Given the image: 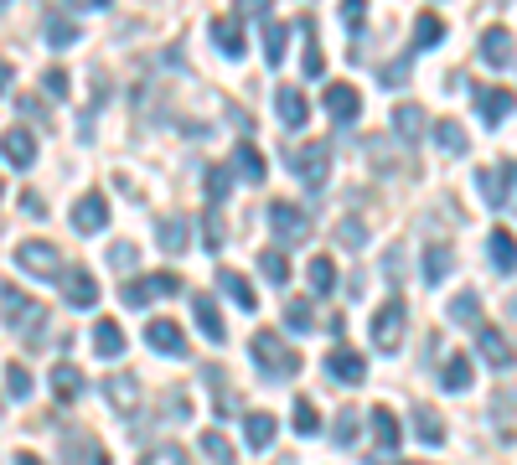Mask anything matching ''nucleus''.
<instances>
[{"label":"nucleus","instance_id":"f257e3e1","mask_svg":"<svg viewBox=\"0 0 517 465\" xmlns=\"http://www.w3.org/2000/svg\"><path fill=\"white\" fill-rule=\"evenodd\" d=\"M249 357H254V367H259L264 383H280V378H295V372H300V352L285 347L280 331H254Z\"/></svg>","mask_w":517,"mask_h":465},{"label":"nucleus","instance_id":"f03ea898","mask_svg":"<svg viewBox=\"0 0 517 465\" xmlns=\"http://www.w3.org/2000/svg\"><path fill=\"white\" fill-rule=\"evenodd\" d=\"M285 161H290V171L300 176L316 192V186L326 181V171H331V145L326 140H311V145H285Z\"/></svg>","mask_w":517,"mask_h":465},{"label":"nucleus","instance_id":"7ed1b4c3","mask_svg":"<svg viewBox=\"0 0 517 465\" xmlns=\"http://www.w3.org/2000/svg\"><path fill=\"white\" fill-rule=\"evenodd\" d=\"M404 321H409L404 295H388V300H383V310L373 316V347H378V352H399V341H404Z\"/></svg>","mask_w":517,"mask_h":465},{"label":"nucleus","instance_id":"20e7f679","mask_svg":"<svg viewBox=\"0 0 517 465\" xmlns=\"http://www.w3.org/2000/svg\"><path fill=\"white\" fill-rule=\"evenodd\" d=\"M57 285H63V300H68L73 310L99 305V279L88 274L83 264H63V274H57Z\"/></svg>","mask_w":517,"mask_h":465},{"label":"nucleus","instance_id":"39448f33","mask_svg":"<svg viewBox=\"0 0 517 465\" xmlns=\"http://www.w3.org/2000/svg\"><path fill=\"white\" fill-rule=\"evenodd\" d=\"M176 290H181V279H176L171 269H161V274H140V279H130V285H125V305L140 310V305L161 300V295H176Z\"/></svg>","mask_w":517,"mask_h":465},{"label":"nucleus","instance_id":"423d86ee","mask_svg":"<svg viewBox=\"0 0 517 465\" xmlns=\"http://www.w3.org/2000/svg\"><path fill=\"white\" fill-rule=\"evenodd\" d=\"M269 228H275L280 243H306L311 238V217L290 207V202H269Z\"/></svg>","mask_w":517,"mask_h":465},{"label":"nucleus","instance_id":"0eeeda50","mask_svg":"<svg viewBox=\"0 0 517 465\" xmlns=\"http://www.w3.org/2000/svg\"><path fill=\"white\" fill-rule=\"evenodd\" d=\"M16 264H21L26 274H37V279H57V274H63L57 248H52V243H37V238H26V243L16 248Z\"/></svg>","mask_w":517,"mask_h":465},{"label":"nucleus","instance_id":"6e6552de","mask_svg":"<svg viewBox=\"0 0 517 465\" xmlns=\"http://www.w3.org/2000/svg\"><path fill=\"white\" fill-rule=\"evenodd\" d=\"M0 161H6L11 171H32V161H37V135L26 130V124L6 130V135H0Z\"/></svg>","mask_w":517,"mask_h":465},{"label":"nucleus","instance_id":"1a4fd4ad","mask_svg":"<svg viewBox=\"0 0 517 465\" xmlns=\"http://www.w3.org/2000/svg\"><path fill=\"white\" fill-rule=\"evenodd\" d=\"M476 186H481V197L492 202V212H507L512 207V161L476 171Z\"/></svg>","mask_w":517,"mask_h":465},{"label":"nucleus","instance_id":"9d476101","mask_svg":"<svg viewBox=\"0 0 517 465\" xmlns=\"http://www.w3.org/2000/svg\"><path fill=\"white\" fill-rule=\"evenodd\" d=\"M326 378H337V383L357 388L362 378H368V357L352 352V347H331V352H326Z\"/></svg>","mask_w":517,"mask_h":465},{"label":"nucleus","instance_id":"9b49d317","mask_svg":"<svg viewBox=\"0 0 517 465\" xmlns=\"http://www.w3.org/2000/svg\"><path fill=\"white\" fill-rule=\"evenodd\" d=\"M476 114L492 124V130H502V124L512 119V88H476Z\"/></svg>","mask_w":517,"mask_h":465},{"label":"nucleus","instance_id":"f8f14e48","mask_svg":"<svg viewBox=\"0 0 517 465\" xmlns=\"http://www.w3.org/2000/svg\"><path fill=\"white\" fill-rule=\"evenodd\" d=\"M73 228H78L83 238L109 228V202H104V192H88V197H78V207H73Z\"/></svg>","mask_w":517,"mask_h":465},{"label":"nucleus","instance_id":"ddd939ff","mask_svg":"<svg viewBox=\"0 0 517 465\" xmlns=\"http://www.w3.org/2000/svg\"><path fill=\"white\" fill-rule=\"evenodd\" d=\"M326 114L337 119V124H352L357 114H362V93L352 88V83H326Z\"/></svg>","mask_w":517,"mask_h":465},{"label":"nucleus","instance_id":"4468645a","mask_svg":"<svg viewBox=\"0 0 517 465\" xmlns=\"http://www.w3.org/2000/svg\"><path fill=\"white\" fill-rule=\"evenodd\" d=\"M42 31H47V42H52L57 52L78 42V21H73L68 6H47V11H42Z\"/></svg>","mask_w":517,"mask_h":465},{"label":"nucleus","instance_id":"2eb2a0df","mask_svg":"<svg viewBox=\"0 0 517 465\" xmlns=\"http://www.w3.org/2000/svg\"><path fill=\"white\" fill-rule=\"evenodd\" d=\"M145 341H150V352H161V357H187V336H181L176 321H150Z\"/></svg>","mask_w":517,"mask_h":465},{"label":"nucleus","instance_id":"dca6fc26","mask_svg":"<svg viewBox=\"0 0 517 465\" xmlns=\"http://www.w3.org/2000/svg\"><path fill=\"white\" fill-rule=\"evenodd\" d=\"M207 31H212V42L223 47V57H243V47H249L243 42V21L238 16H212Z\"/></svg>","mask_w":517,"mask_h":465},{"label":"nucleus","instance_id":"f3484780","mask_svg":"<svg viewBox=\"0 0 517 465\" xmlns=\"http://www.w3.org/2000/svg\"><path fill=\"white\" fill-rule=\"evenodd\" d=\"M228 176H238V181H249V186H259L269 171H264V155H259V145H249L243 140L238 150H233V166H228Z\"/></svg>","mask_w":517,"mask_h":465},{"label":"nucleus","instance_id":"a211bd4d","mask_svg":"<svg viewBox=\"0 0 517 465\" xmlns=\"http://www.w3.org/2000/svg\"><path fill=\"white\" fill-rule=\"evenodd\" d=\"M476 347H481V357L492 362V367H512V341H507V331H497V326H481L476 331Z\"/></svg>","mask_w":517,"mask_h":465},{"label":"nucleus","instance_id":"6ab92c4d","mask_svg":"<svg viewBox=\"0 0 517 465\" xmlns=\"http://www.w3.org/2000/svg\"><path fill=\"white\" fill-rule=\"evenodd\" d=\"M192 316H197V326H202L207 341H228L223 310H218V300H212V295H197V300H192Z\"/></svg>","mask_w":517,"mask_h":465},{"label":"nucleus","instance_id":"aec40b11","mask_svg":"<svg viewBox=\"0 0 517 465\" xmlns=\"http://www.w3.org/2000/svg\"><path fill=\"white\" fill-rule=\"evenodd\" d=\"M481 57L492 62L497 73H507V68H512V31H507V26L486 31V37H481Z\"/></svg>","mask_w":517,"mask_h":465},{"label":"nucleus","instance_id":"412c9836","mask_svg":"<svg viewBox=\"0 0 517 465\" xmlns=\"http://www.w3.org/2000/svg\"><path fill=\"white\" fill-rule=\"evenodd\" d=\"M218 290L233 300V305H243V310H259V295H254V285L243 279L238 269H218Z\"/></svg>","mask_w":517,"mask_h":465},{"label":"nucleus","instance_id":"4be33fe9","mask_svg":"<svg viewBox=\"0 0 517 465\" xmlns=\"http://www.w3.org/2000/svg\"><path fill=\"white\" fill-rule=\"evenodd\" d=\"M104 393H109V403H114L119 414H135V403H140V383L135 378L114 372V378H104Z\"/></svg>","mask_w":517,"mask_h":465},{"label":"nucleus","instance_id":"5701e85b","mask_svg":"<svg viewBox=\"0 0 517 465\" xmlns=\"http://www.w3.org/2000/svg\"><path fill=\"white\" fill-rule=\"evenodd\" d=\"M275 109H280V119L290 124V130H300V124L311 119V104H306V93H300V88H280L275 93Z\"/></svg>","mask_w":517,"mask_h":465},{"label":"nucleus","instance_id":"b1692460","mask_svg":"<svg viewBox=\"0 0 517 465\" xmlns=\"http://www.w3.org/2000/svg\"><path fill=\"white\" fill-rule=\"evenodd\" d=\"M440 388H445V393H466V388H471V357H466V352H450V357H445Z\"/></svg>","mask_w":517,"mask_h":465},{"label":"nucleus","instance_id":"393cba45","mask_svg":"<svg viewBox=\"0 0 517 465\" xmlns=\"http://www.w3.org/2000/svg\"><path fill=\"white\" fill-rule=\"evenodd\" d=\"M368 424H373V440L383 445V465H388V455L399 450V434H404V429H399V419H393L388 409H373V414H368Z\"/></svg>","mask_w":517,"mask_h":465},{"label":"nucleus","instance_id":"a878e982","mask_svg":"<svg viewBox=\"0 0 517 465\" xmlns=\"http://www.w3.org/2000/svg\"><path fill=\"white\" fill-rule=\"evenodd\" d=\"M52 393H57V403H78V393H83V372H78L73 362H57V367H52Z\"/></svg>","mask_w":517,"mask_h":465},{"label":"nucleus","instance_id":"bb28decb","mask_svg":"<svg viewBox=\"0 0 517 465\" xmlns=\"http://www.w3.org/2000/svg\"><path fill=\"white\" fill-rule=\"evenodd\" d=\"M275 414H249V419H243V440H249V450H269V445H275Z\"/></svg>","mask_w":517,"mask_h":465},{"label":"nucleus","instance_id":"cd10ccee","mask_svg":"<svg viewBox=\"0 0 517 465\" xmlns=\"http://www.w3.org/2000/svg\"><path fill=\"white\" fill-rule=\"evenodd\" d=\"M440 37H445V21H440L435 11H419V21H414V47H409V52H430V47H440Z\"/></svg>","mask_w":517,"mask_h":465},{"label":"nucleus","instance_id":"c85d7f7f","mask_svg":"<svg viewBox=\"0 0 517 465\" xmlns=\"http://www.w3.org/2000/svg\"><path fill=\"white\" fill-rule=\"evenodd\" d=\"M285 42H290V26L269 16L264 21V57H269V68H280V62H285Z\"/></svg>","mask_w":517,"mask_h":465},{"label":"nucleus","instance_id":"c756f323","mask_svg":"<svg viewBox=\"0 0 517 465\" xmlns=\"http://www.w3.org/2000/svg\"><path fill=\"white\" fill-rule=\"evenodd\" d=\"M424 124H430V114H424L419 104H399V109H393V130H399L404 140H419Z\"/></svg>","mask_w":517,"mask_h":465},{"label":"nucleus","instance_id":"7c9ffc66","mask_svg":"<svg viewBox=\"0 0 517 465\" xmlns=\"http://www.w3.org/2000/svg\"><path fill=\"white\" fill-rule=\"evenodd\" d=\"M435 145H440L445 155H466V150H471L466 130H461V124H455V119H440V124H435Z\"/></svg>","mask_w":517,"mask_h":465},{"label":"nucleus","instance_id":"2f4dec72","mask_svg":"<svg viewBox=\"0 0 517 465\" xmlns=\"http://www.w3.org/2000/svg\"><path fill=\"white\" fill-rule=\"evenodd\" d=\"M259 274L269 279V285H290V259H285V248H264V254H259Z\"/></svg>","mask_w":517,"mask_h":465},{"label":"nucleus","instance_id":"473e14b6","mask_svg":"<svg viewBox=\"0 0 517 465\" xmlns=\"http://www.w3.org/2000/svg\"><path fill=\"white\" fill-rule=\"evenodd\" d=\"M94 352L99 357H119V352H125V331H119V321H99L94 326Z\"/></svg>","mask_w":517,"mask_h":465},{"label":"nucleus","instance_id":"72a5a7b5","mask_svg":"<svg viewBox=\"0 0 517 465\" xmlns=\"http://www.w3.org/2000/svg\"><path fill=\"white\" fill-rule=\"evenodd\" d=\"M156 238H161L166 254H181V248H187V217H161V223H156Z\"/></svg>","mask_w":517,"mask_h":465},{"label":"nucleus","instance_id":"f704fd0d","mask_svg":"<svg viewBox=\"0 0 517 465\" xmlns=\"http://www.w3.org/2000/svg\"><path fill=\"white\" fill-rule=\"evenodd\" d=\"M486 254H492L497 274L507 279V274H512V233H507V228H492V238H486Z\"/></svg>","mask_w":517,"mask_h":465},{"label":"nucleus","instance_id":"c9c22d12","mask_svg":"<svg viewBox=\"0 0 517 465\" xmlns=\"http://www.w3.org/2000/svg\"><path fill=\"white\" fill-rule=\"evenodd\" d=\"M450 321L455 326H481V295H471V290H461L450 300Z\"/></svg>","mask_w":517,"mask_h":465},{"label":"nucleus","instance_id":"e433bc0d","mask_svg":"<svg viewBox=\"0 0 517 465\" xmlns=\"http://www.w3.org/2000/svg\"><path fill=\"white\" fill-rule=\"evenodd\" d=\"M414 434L424 445H445V424H440L435 409H414Z\"/></svg>","mask_w":517,"mask_h":465},{"label":"nucleus","instance_id":"4c0bfd02","mask_svg":"<svg viewBox=\"0 0 517 465\" xmlns=\"http://www.w3.org/2000/svg\"><path fill=\"white\" fill-rule=\"evenodd\" d=\"M337 279H342V274H337V264H331L326 254L311 259V290H316V295H331V290H337Z\"/></svg>","mask_w":517,"mask_h":465},{"label":"nucleus","instance_id":"58836bf2","mask_svg":"<svg viewBox=\"0 0 517 465\" xmlns=\"http://www.w3.org/2000/svg\"><path fill=\"white\" fill-rule=\"evenodd\" d=\"M311 321H316V316H311V300H306V295L285 300V326H290V331H300V336H306V331H311Z\"/></svg>","mask_w":517,"mask_h":465},{"label":"nucleus","instance_id":"ea45409f","mask_svg":"<svg viewBox=\"0 0 517 465\" xmlns=\"http://www.w3.org/2000/svg\"><path fill=\"white\" fill-rule=\"evenodd\" d=\"M450 274V248H424V279H430V285H440V279Z\"/></svg>","mask_w":517,"mask_h":465},{"label":"nucleus","instance_id":"a19ab883","mask_svg":"<svg viewBox=\"0 0 517 465\" xmlns=\"http://www.w3.org/2000/svg\"><path fill=\"white\" fill-rule=\"evenodd\" d=\"M202 455H207L212 465H233V445L223 440L218 429H207V434H202Z\"/></svg>","mask_w":517,"mask_h":465},{"label":"nucleus","instance_id":"79ce46f5","mask_svg":"<svg viewBox=\"0 0 517 465\" xmlns=\"http://www.w3.org/2000/svg\"><path fill=\"white\" fill-rule=\"evenodd\" d=\"M0 310H6V321L16 326V321L26 316V310H32V300H26V295H21L16 285H0Z\"/></svg>","mask_w":517,"mask_h":465},{"label":"nucleus","instance_id":"37998d69","mask_svg":"<svg viewBox=\"0 0 517 465\" xmlns=\"http://www.w3.org/2000/svg\"><path fill=\"white\" fill-rule=\"evenodd\" d=\"M228 186H233L228 166H207V202H212V207H218V202L228 197Z\"/></svg>","mask_w":517,"mask_h":465},{"label":"nucleus","instance_id":"c03bdc74","mask_svg":"<svg viewBox=\"0 0 517 465\" xmlns=\"http://www.w3.org/2000/svg\"><path fill=\"white\" fill-rule=\"evenodd\" d=\"M109 269H119V274H135V269H140L135 243H114V248H109Z\"/></svg>","mask_w":517,"mask_h":465},{"label":"nucleus","instance_id":"a18cd8bd","mask_svg":"<svg viewBox=\"0 0 517 465\" xmlns=\"http://www.w3.org/2000/svg\"><path fill=\"white\" fill-rule=\"evenodd\" d=\"M321 429V414L311 398H295V434H316Z\"/></svg>","mask_w":517,"mask_h":465},{"label":"nucleus","instance_id":"49530a36","mask_svg":"<svg viewBox=\"0 0 517 465\" xmlns=\"http://www.w3.org/2000/svg\"><path fill=\"white\" fill-rule=\"evenodd\" d=\"M6 393H11V398H32V372H26L21 362L6 367Z\"/></svg>","mask_w":517,"mask_h":465},{"label":"nucleus","instance_id":"de8ad7c7","mask_svg":"<svg viewBox=\"0 0 517 465\" xmlns=\"http://www.w3.org/2000/svg\"><path fill=\"white\" fill-rule=\"evenodd\" d=\"M331 440H337V445H352V440H357V414H352V409L337 414V429H331Z\"/></svg>","mask_w":517,"mask_h":465},{"label":"nucleus","instance_id":"09e8293b","mask_svg":"<svg viewBox=\"0 0 517 465\" xmlns=\"http://www.w3.org/2000/svg\"><path fill=\"white\" fill-rule=\"evenodd\" d=\"M409 68H414V52H404V57H399V62H388V68H383V83H388V88H399V83H404V73H409Z\"/></svg>","mask_w":517,"mask_h":465},{"label":"nucleus","instance_id":"8fccbe9b","mask_svg":"<svg viewBox=\"0 0 517 465\" xmlns=\"http://www.w3.org/2000/svg\"><path fill=\"white\" fill-rule=\"evenodd\" d=\"M202 238H207V248H223V223H218V212L202 217Z\"/></svg>","mask_w":517,"mask_h":465},{"label":"nucleus","instance_id":"3c124183","mask_svg":"<svg viewBox=\"0 0 517 465\" xmlns=\"http://www.w3.org/2000/svg\"><path fill=\"white\" fill-rule=\"evenodd\" d=\"M47 93H52V99H68V73H63V68L47 73Z\"/></svg>","mask_w":517,"mask_h":465},{"label":"nucleus","instance_id":"603ef678","mask_svg":"<svg viewBox=\"0 0 517 465\" xmlns=\"http://www.w3.org/2000/svg\"><path fill=\"white\" fill-rule=\"evenodd\" d=\"M337 233H342V243H362V238H368V233H362V223H357V217H347V223H342Z\"/></svg>","mask_w":517,"mask_h":465},{"label":"nucleus","instance_id":"864d4df0","mask_svg":"<svg viewBox=\"0 0 517 465\" xmlns=\"http://www.w3.org/2000/svg\"><path fill=\"white\" fill-rule=\"evenodd\" d=\"M21 207H26V217H42V212H47V202H42L37 192H26V197H21Z\"/></svg>","mask_w":517,"mask_h":465},{"label":"nucleus","instance_id":"5fc2aeb1","mask_svg":"<svg viewBox=\"0 0 517 465\" xmlns=\"http://www.w3.org/2000/svg\"><path fill=\"white\" fill-rule=\"evenodd\" d=\"M11 83H16V68H11V62H0V93H11Z\"/></svg>","mask_w":517,"mask_h":465},{"label":"nucleus","instance_id":"6e6d98bb","mask_svg":"<svg viewBox=\"0 0 517 465\" xmlns=\"http://www.w3.org/2000/svg\"><path fill=\"white\" fill-rule=\"evenodd\" d=\"M342 16H347V26H362V0H347Z\"/></svg>","mask_w":517,"mask_h":465},{"label":"nucleus","instance_id":"4d7b16f0","mask_svg":"<svg viewBox=\"0 0 517 465\" xmlns=\"http://www.w3.org/2000/svg\"><path fill=\"white\" fill-rule=\"evenodd\" d=\"M156 465H181V450H176V445H166V450L156 455Z\"/></svg>","mask_w":517,"mask_h":465},{"label":"nucleus","instance_id":"13d9d810","mask_svg":"<svg viewBox=\"0 0 517 465\" xmlns=\"http://www.w3.org/2000/svg\"><path fill=\"white\" fill-rule=\"evenodd\" d=\"M16 465H42V460H37L32 450H21V455H16Z\"/></svg>","mask_w":517,"mask_h":465}]
</instances>
